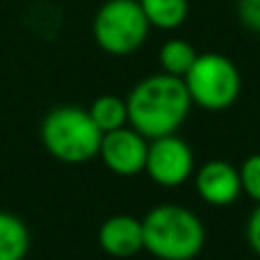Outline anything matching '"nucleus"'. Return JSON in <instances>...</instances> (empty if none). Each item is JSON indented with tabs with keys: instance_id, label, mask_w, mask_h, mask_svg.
<instances>
[{
	"instance_id": "obj_9",
	"label": "nucleus",
	"mask_w": 260,
	"mask_h": 260,
	"mask_svg": "<svg viewBox=\"0 0 260 260\" xmlns=\"http://www.w3.org/2000/svg\"><path fill=\"white\" fill-rule=\"evenodd\" d=\"M99 244L112 258L137 256L144 249V229L142 219L130 215H112L101 224Z\"/></svg>"
},
{
	"instance_id": "obj_14",
	"label": "nucleus",
	"mask_w": 260,
	"mask_h": 260,
	"mask_svg": "<svg viewBox=\"0 0 260 260\" xmlns=\"http://www.w3.org/2000/svg\"><path fill=\"white\" fill-rule=\"evenodd\" d=\"M240 185L251 201L260 203V153H253L240 167Z\"/></svg>"
},
{
	"instance_id": "obj_15",
	"label": "nucleus",
	"mask_w": 260,
	"mask_h": 260,
	"mask_svg": "<svg viewBox=\"0 0 260 260\" xmlns=\"http://www.w3.org/2000/svg\"><path fill=\"white\" fill-rule=\"evenodd\" d=\"M238 16L247 30L260 35V0H238Z\"/></svg>"
},
{
	"instance_id": "obj_6",
	"label": "nucleus",
	"mask_w": 260,
	"mask_h": 260,
	"mask_svg": "<svg viewBox=\"0 0 260 260\" xmlns=\"http://www.w3.org/2000/svg\"><path fill=\"white\" fill-rule=\"evenodd\" d=\"M144 171L160 187H178L197 171L192 146L178 135L151 139Z\"/></svg>"
},
{
	"instance_id": "obj_7",
	"label": "nucleus",
	"mask_w": 260,
	"mask_h": 260,
	"mask_svg": "<svg viewBox=\"0 0 260 260\" xmlns=\"http://www.w3.org/2000/svg\"><path fill=\"white\" fill-rule=\"evenodd\" d=\"M148 155V139L135 128L123 126L112 133H105L101 139L99 157L112 174L130 178L144 171Z\"/></svg>"
},
{
	"instance_id": "obj_8",
	"label": "nucleus",
	"mask_w": 260,
	"mask_h": 260,
	"mask_svg": "<svg viewBox=\"0 0 260 260\" xmlns=\"http://www.w3.org/2000/svg\"><path fill=\"white\" fill-rule=\"evenodd\" d=\"M194 189L208 206L226 208L242 194L240 171L226 160H208L194 171Z\"/></svg>"
},
{
	"instance_id": "obj_11",
	"label": "nucleus",
	"mask_w": 260,
	"mask_h": 260,
	"mask_svg": "<svg viewBox=\"0 0 260 260\" xmlns=\"http://www.w3.org/2000/svg\"><path fill=\"white\" fill-rule=\"evenodd\" d=\"M148 25L157 30H178L189 16L187 0H139Z\"/></svg>"
},
{
	"instance_id": "obj_4",
	"label": "nucleus",
	"mask_w": 260,
	"mask_h": 260,
	"mask_svg": "<svg viewBox=\"0 0 260 260\" xmlns=\"http://www.w3.org/2000/svg\"><path fill=\"white\" fill-rule=\"evenodd\" d=\"M189 91L192 105L208 112H224L242 91V76L233 59L221 53H203L197 57L194 67L183 78Z\"/></svg>"
},
{
	"instance_id": "obj_10",
	"label": "nucleus",
	"mask_w": 260,
	"mask_h": 260,
	"mask_svg": "<svg viewBox=\"0 0 260 260\" xmlns=\"http://www.w3.org/2000/svg\"><path fill=\"white\" fill-rule=\"evenodd\" d=\"M30 231L21 217L0 210V260H25Z\"/></svg>"
},
{
	"instance_id": "obj_12",
	"label": "nucleus",
	"mask_w": 260,
	"mask_h": 260,
	"mask_svg": "<svg viewBox=\"0 0 260 260\" xmlns=\"http://www.w3.org/2000/svg\"><path fill=\"white\" fill-rule=\"evenodd\" d=\"M199 53L194 50V46L185 39H167L157 50V64H160L162 73H169L176 78H185L187 71L194 67Z\"/></svg>"
},
{
	"instance_id": "obj_2",
	"label": "nucleus",
	"mask_w": 260,
	"mask_h": 260,
	"mask_svg": "<svg viewBox=\"0 0 260 260\" xmlns=\"http://www.w3.org/2000/svg\"><path fill=\"white\" fill-rule=\"evenodd\" d=\"M144 249L157 260H194L206 244V226L189 208L160 203L142 219Z\"/></svg>"
},
{
	"instance_id": "obj_1",
	"label": "nucleus",
	"mask_w": 260,
	"mask_h": 260,
	"mask_svg": "<svg viewBox=\"0 0 260 260\" xmlns=\"http://www.w3.org/2000/svg\"><path fill=\"white\" fill-rule=\"evenodd\" d=\"M128 126L151 139L176 135L192 110V99L183 78L153 73L139 80L126 96Z\"/></svg>"
},
{
	"instance_id": "obj_13",
	"label": "nucleus",
	"mask_w": 260,
	"mask_h": 260,
	"mask_svg": "<svg viewBox=\"0 0 260 260\" xmlns=\"http://www.w3.org/2000/svg\"><path fill=\"white\" fill-rule=\"evenodd\" d=\"M87 112H89V117L94 119V123L99 126L103 135L128 126V105H126V99H121V96H114V94L99 96L87 108Z\"/></svg>"
},
{
	"instance_id": "obj_3",
	"label": "nucleus",
	"mask_w": 260,
	"mask_h": 260,
	"mask_svg": "<svg viewBox=\"0 0 260 260\" xmlns=\"http://www.w3.org/2000/svg\"><path fill=\"white\" fill-rule=\"evenodd\" d=\"M41 144L50 157L64 165H82L99 157L103 133L85 108L59 105L41 121Z\"/></svg>"
},
{
	"instance_id": "obj_5",
	"label": "nucleus",
	"mask_w": 260,
	"mask_h": 260,
	"mask_svg": "<svg viewBox=\"0 0 260 260\" xmlns=\"http://www.w3.org/2000/svg\"><path fill=\"white\" fill-rule=\"evenodd\" d=\"M148 30L151 25L139 0H105L91 23L96 46L114 57L137 53L146 41Z\"/></svg>"
},
{
	"instance_id": "obj_16",
	"label": "nucleus",
	"mask_w": 260,
	"mask_h": 260,
	"mask_svg": "<svg viewBox=\"0 0 260 260\" xmlns=\"http://www.w3.org/2000/svg\"><path fill=\"white\" fill-rule=\"evenodd\" d=\"M244 235H247L249 249H251L256 256H260V203H256L253 212L249 215V219H247V231H244Z\"/></svg>"
}]
</instances>
